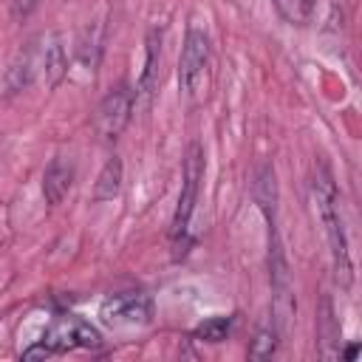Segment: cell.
<instances>
[{"label":"cell","instance_id":"1","mask_svg":"<svg viewBox=\"0 0 362 362\" xmlns=\"http://www.w3.org/2000/svg\"><path fill=\"white\" fill-rule=\"evenodd\" d=\"M314 201H317L320 221L325 226V238H328V249H331V260H334V277L342 288H348L354 280V263H351L348 238H345V226H342V215H339V192H337V184L325 164H317V170H314Z\"/></svg>","mask_w":362,"mask_h":362},{"label":"cell","instance_id":"2","mask_svg":"<svg viewBox=\"0 0 362 362\" xmlns=\"http://www.w3.org/2000/svg\"><path fill=\"white\" fill-rule=\"evenodd\" d=\"M204 178V150L198 141L189 144L187 158H184V181H181V195L173 212V223H170V243H173V255L181 257L189 246V221L195 212V201H198V187Z\"/></svg>","mask_w":362,"mask_h":362},{"label":"cell","instance_id":"3","mask_svg":"<svg viewBox=\"0 0 362 362\" xmlns=\"http://www.w3.org/2000/svg\"><path fill=\"white\" fill-rule=\"evenodd\" d=\"M133 105H136V99H133V90L127 85L113 88L99 102V107L93 113V130H96V136L102 141H116L124 133V127L130 124V119H133Z\"/></svg>","mask_w":362,"mask_h":362},{"label":"cell","instance_id":"4","mask_svg":"<svg viewBox=\"0 0 362 362\" xmlns=\"http://www.w3.org/2000/svg\"><path fill=\"white\" fill-rule=\"evenodd\" d=\"M209 62V40L204 31L189 28L184 37V48H181V59H178V85L184 93H195L198 85L204 82V71Z\"/></svg>","mask_w":362,"mask_h":362},{"label":"cell","instance_id":"5","mask_svg":"<svg viewBox=\"0 0 362 362\" xmlns=\"http://www.w3.org/2000/svg\"><path fill=\"white\" fill-rule=\"evenodd\" d=\"M42 342L54 354H62V351H71V348H99L102 337L90 322H85L79 317H59L42 334Z\"/></svg>","mask_w":362,"mask_h":362},{"label":"cell","instance_id":"6","mask_svg":"<svg viewBox=\"0 0 362 362\" xmlns=\"http://www.w3.org/2000/svg\"><path fill=\"white\" fill-rule=\"evenodd\" d=\"M153 303L144 291H122L102 303L99 317L107 325H144L150 322Z\"/></svg>","mask_w":362,"mask_h":362},{"label":"cell","instance_id":"7","mask_svg":"<svg viewBox=\"0 0 362 362\" xmlns=\"http://www.w3.org/2000/svg\"><path fill=\"white\" fill-rule=\"evenodd\" d=\"M71 184H74V167L65 158H54L48 164L45 175H42V195H45V201L51 206L62 204V198L68 195Z\"/></svg>","mask_w":362,"mask_h":362},{"label":"cell","instance_id":"8","mask_svg":"<svg viewBox=\"0 0 362 362\" xmlns=\"http://www.w3.org/2000/svg\"><path fill=\"white\" fill-rule=\"evenodd\" d=\"M156 62H158V31L153 28L147 34V57H144V71H141V79H139V88L133 93L136 102H141L144 107L150 105V96H153V88H156Z\"/></svg>","mask_w":362,"mask_h":362},{"label":"cell","instance_id":"9","mask_svg":"<svg viewBox=\"0 0 362 362\" xmlns=\"http://www.w3.org/2000/svg\"><path fill=\"white\" fill-rule=\"evenodd\" d=\"M122 173H124L122 158L119 156L107 158L105 167H102V173H99V178H96L93 201H113L119 195V189H122Z\"/></svg>","mask_w":362,"mask_h":362},{"label":"cell","instance_id":"10","mask_svg":"<svg viewBox=\"0 0 362 362\" xmlns=\"http://www.w3.org/2000/svg\"><path fill=\"white\" fill-rule=\"evenodd\" d=\"M320 356L334 359L339 356V325L334 320V308L331 300H322V311H320Z\"/></svg>","mask_w":362,"mask_h":362},{"label":"cell","instance_id":"11","mask_svg":"<svg viewBox=\"0 0 362 362\" xmlns=\"http://www.w3.org/2000/svg\"><path fill=\"white\" fill-rule=\"evenodd\" d=\"M65 71H68L65 51H62V45L54 40V42L45 48V54H42V74H45V85H48V88H57V85L62 82Z\"/></svg>","mask_w":362,"mask_h":362},{"label":"cell","instance_id":"12","mask_svg":"<svg viewBox=\"0 0 362 362\" xmlns=\"http://www.w3.org/2000/svg\"><path fill=\"white\" fill-rule=\"evenodd\" d=\"M229 331H232V320L229 317H209L192 331V337L201 339V342H223L229 337Z\"/></svg>","mask_w":362,"mask_h":362},{"label":"cell","instance_id":"13","mask_svg":"<svg viewBox=\"0 0 362 362\" xmlns=\"http://www.w3.org/2000/svg\"><path fill=\"white\" fill-rule=\"evenodd\" d=\"M274 351H277V325H266L255 334V339L249 345V356L252 359H269V356H274Z\"/></svg>","mask_w":362,"mask_h":362},{"label":"cell","instance_id":"14","mask_svg":"<svg viewBox=\"0 0 362 362\" xmlns=\"http://www.w3.org/2000/svg\"><path fill=\"white\" fill-rule=\"evenodd\" d=\"M40 356H54V351L40 339V345H34V348H28V351H23V359H40Z\"/></svg>","mask_w":362,"mask_h":362},{"label":"cell","instance_id":"15","mask_svg":"<svg viewBox=\"0 0 362 362\" xmlns=\"http://www.w3.org/2000/svg\"><path fill=\"white\" fill-rule=\"evenodd\" d=\"M356 351H359V345H348L342 356H345V359H354V356H356Z\"/></svg>","mask_w":362,"mask_h":362}]
</instances>
